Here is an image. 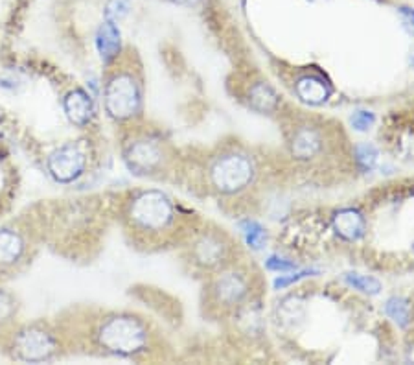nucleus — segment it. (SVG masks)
Segmentation results:
<instances>
[{"label": "nucleus", "mask_w": 414, "mask_h": 365, "mask_svg": "<svg viewBox=\"0 0 414 365\" xmlns=\"http://www.w3.org/2000/svg\"><path fill=\"white\" fill-rule=\"evenodd\" d=\"M96 50L105 65H113L122 52V33L110 21L100 24L96 32Z\"/></svg>", "instance_id": "nucleus-14"}, {"label": "nucleus", "mask_w": 414, "mask_h": 365, "mask_svg": "<svg viewBox=\"0 0 414 365\" xmlns=\"http://www.w3.org/2000/svg\"><path fill=\"white\" fill-rule=\"evenodd\" d=\"M377 157H379V153H377L374 144L363 142L355 146V162H357V167L363 172L372 170L376 167Z\"/></svg>", "instance_id": "nucleus-20"}, {"label": "nucleus", "mask_w": 414, "mask_h": 365, "mask_svg": "<svg viewBox=\"0 0 414 365\" xmlns=\"http://www.w3.org/2000/svg\"><path fill=\"white\" fill-rule=\"evenodd\" d=\"M294 93L308 106H321V103L328 102V98L331 96V87L321 76L306 74L297 79Z\"/></svg>", "instance_id": "nucleus-13"}, {"label": "nucleus", "mask_w": 414, "mask_h": 365, "mask_svg": "<svg viewBox=\"0 0 414 365\" xmlns=\"http://www.w3.org/2000/svg\"><path fill=\"white\" fill-rule=\"evenodd\" d=\"M265 266H267V269H271V271H280V273L294 271V269L299 268V266H297L293 260L280 259V257H269V260H267Z\"/></svg>", "instance_id": "nucleus-24"}, {"label": "nucleus", "mask_w": 414, "mask_h": 365, "mask_svg": "<svg viewBox=\"0 0 414 365\" xmlns=\"http://www.w3.org/2000/svg\"><path fill=\"white\" fill-rule=\"evenodd\" d=\"M400 15H401V21H403L405 30H407V32H409L410 35H414V10H413V8L401 6Z\"/></svg>", "instance_id": "nucleus-26"}, {"label": "nucleus", "mask_w": 414, "mask_h": 365, "mask_svg": "<svg viewBox=\"0 0 414 365\" xmlns=\"http://www.w3.org/2000/svg\"><path fill=\"white\" fill-rule=\"evenodd\" d=\"M177 207L173 199L161 190H144L129 199L124 210L127 231L137 240H161L177 225Z\"/></svg>", "instance_id": "nucleus-1"}, {"label": "nucleus", "mask_w": 414, "mask_h": 365, "mask_svg": "<svg viewBox=\"0 0 414 365\" xmlns=\"http://www.w3.org/2000/svg\"><path fill=\"white\" fill-rule=\"evenodd\" d=\"M122 155L127 170L138 177L162 176L170 162L168 144L153 133H138L125 140Z\"/></svg>", "instance_id": "nucleus-5"}, {"label": "nucleus", "mask_w": 414, "mask_h": 365, "mask_svg": "<svg viewBox=\"0 0 414 365\" xmlns=\"http://www.w3.org/2000/svg\"><path fill=\"white\" fill-rule=\"evenodd\" d=\"M208 183L223 196L243 192L256 179V162L245 152L229 150L212 159L208 167Z\"/></svg>", "instance_id": "nucleus-3"}, {"label": "nucleus", "mask_w": 414, "mask_h": 365, "mask_svg": "<svg viewBox=\"0 0 414 365\" xmlns=\"http://www.w3.org/2000/svg\"><path fill=\"white\" fill-rule=\"evenodd\" d=\"M239 229H241L245 240L253 249H262L267 240V232L260 223L254 222V220H245V222H241Z\"/></svg>", "instance_id": "nucleus-19"}, {"label": "nucleus", "mask_w": 414, "mask_h": 365, "mask_svg": "<svg viewBox=\"0 0 414 365\" xmlns=\"http://www.w3.org/2000/svg\"><path fill=\"white\" fill-rule=\"evenodd\" d=\"M311 269H306V271H299V273H291V275H280V277L276 279L275 281V288H285L289 286V284H293V282L300 281V279L308 277V275H311Z\"/></svg>", "instance_id": "nucleus-25"}, {"label": "nucleus", "mask_w": 414, "mask_h": 365, "mask_svg": "<svg viewBox=\"0 0 414 365\" xmlns=\"http://www.w3.org/2000/svg\"><path fill=\"white\" fill-rule=\"evenodd\" d=\"M251 293H253V273L236 264L212 273L207 288L210 306L223 312L245 305L251 299Z\"/></svg>", "instance_id": "nucleus-6"}, {"label": "nucleus", "mask_w": 414, "mask_h": 365, "mask_svg": "<svg viewBox=\"0 0 414 365\" xmlns=\"http://www.w3.org/2000/svg\"><path fill=\"white\" fill-rule=\"evenodd\" d=\"M333 231L343 238V240L355 242L363 238L367 232V222L361 216V213L354 208H343L333 216Z\"/></svg>", "instance_id": "nucleus-15"}, {"label": "nucleus", "mask_w": 414, "mask_h": 365, "mask_svg": "<svg viewBox=\"0 0 414 365\" xmlns=\"http://www.w3.org/2000/svg\"><path fill=\"white\" fill-rule=\"evenodd\" d=\"M88 157L85 150L79 144H63L57 150L48 155L46 159V170L52 176L55 183L61 185H70L74 181H78L79 177L87 170Z\"/></svg>", "instance_id": "nucleus-10"}, {"label": "nucleus", "mask_w": 414, "mask_h": 365, "mask_svg": "<svg viewBox=\"0 0 414 365\" xmlns=\"http://www.w3.org/2000/svg\"><path fill=\"white\" fill-rule=\"evenodd\" d=\"M175 4H180V6H197L201 0H173Z\"/></svg>", "instance_id": "nucleus-27"}, {"label": "nucleus", "mask_w": 414, "mask_h": 365, "mask_svg": "<svg viewBox=\"0 0 414 365\" xmlns=\"http://www.w3.org/2000/svg\"><path fill=\"white\" fill-rule=\"evenodd\" d=\"M107 115L116 122H129L142 113V84L131 69H116L103 87Z\"/></svg>", "instance_id": "nucleus-4"}, {"label": "nucleus", "mask_w": 414, "mask_h": 365, "mask_svg": "<svg viewBox=\"0 0 414 365\" xmlns=\"http://www.w3.org/2000/svg\"><path fill=\"white\" fill-rule=\"evenodd\" d=\"M17 315V301L9 291L0 288V328H6L13 323Z\"/></svg>", "instance_id": "nucleus-21"}, {"label": "nucleus", "mask_w": 414, "mask_h": 365, "mask_svg": "<svg viewBox=\"0 0 414 365\" xmlns=\"http://www.w3.org/2000/svg\"><path fill=\"white\" fill-rule=\"evenodd\" d=\"M278 96L271 87L263 82H258L248 89V106L258 113H272L278 107Z\"/></svg>", "instance_id": "nucleus-16"}, {"label": "nucleus", "mask_w": 414, "mask_h": 365, "mask_svg": "<svg viewBox=\"0 0 414 365\" xmlns=\"http://www.w3.org/2000/svg\"><path fill=\"white\" fill-rule=\"evenodd\" d=\"M9 351L17 360L39 364V361L52 360L59 352V339L48 327L28 325L11 334Z\"/></svg>", "instance_id": "nucleus-8"}, {"label": "nucleus", "mask_w": 414, "mask_h": 365, "mask_svg": "<svg viewBox=\"0 0 414 365\" xmlns=\"http://www.w3.org/2000/svg\"><path fill=\"white\" fill-rule=\"evenodd\" d=\"M190 260L202 271L216 273L236 264V245L223 231H201L190 242Z\"/></svg>", "instance_id": "nucleus-7"}, {"label": "nucleus", "mask_w": 414, "mask_h": 365, "mask_svg": "<svg viewBox=\"0 0 414 365\" xmlns=\"http://www.w3.org/2000/svg\"><path fill=\"white\" fill-rule=\"evenodd\" d=\"M376 122V116L372 111H364V109H359L354 115L350 116V124L355 131H368Z\"/></svg>", "instance_id": "nucleus-23"}, {"label": "nucleus", "mask_w": 414, "mask_h": 365, "mask_svg": "<svg viewBox=\"0 0 414 365\" xmlns=\"http://www.w3.org/2000/svg\"><path fill=\"white\" fill-rule=\"evenodd\" d=\"M409 358H410V360L414 361V347H413V349H410V354H409Z\"/></svg>", "instance_id": "nucleus-28"}, {"label": "nucleus", "mask_w": 414, "mask_h": 365, "mask_svg": "<svg viewBox=\"0 0 414 365\" xmlns=\"http://www.w3.org/2000/svg\"><path fill=\"white\" fill-rule=\"evenodd\" d=\"M131 10V0H109L105 6V21L110 23H120L125 19Z\"/></svg>", "instance_id": "nucleus-22"}, {"label": "nucleus", "mask_w": 414, "mask_h": 365, "mask_svg": "<svg viewBox=\"0 0 414 365\" xmlns=\"http://www.w3.org/2000/svg\"><path fill=\"white\" fill-rule=\"evenodd\" d=\"M26 254V240L15 229H0V269L15 268Z\"/></svg>", "instance_id": "nucleus-12"}, {"label": "nucleus", "mask_w": 414, "mask_h": 365, "mask_svg": "<svg viewBox=\"0 0 414 365\" xmlns=\"http://www.w3.org/2000/svg\"><path fill=\"white\" fill-rule=\"evenodd\" d=\"M94 343L107 354L133 358L146 352L149 328L146 321L133 314H109L94 328Z\"/></svg>", "instance_id": "nucleus-2"}, {"label": "nucleus", "mask_w": 414, "mask_h": 365, "mask_svg": "<svg viewBox=\"0 0 414 365\" xmlns=\"http://www.w3.org/2000/svg\"><path fill=\"white\" fill-rule=\"evenodd\" d=\"M385 314L401 328L409 327V323L413 321V312H410L409 301L403 299V297H391V299L386 301Z\"/></svg>", "instance_id": "nucleus-17"}, {"label": "nucleus", "mask_w": 414, "mask_h": 365, "mask_svg": "<svg viewBox=\"0 0 414 365\" xmlns=\"http://www.w3.org/2000/svg\"><path fill=\"white\" fill-rule=\"evenodd\" d=\"M63 111L70 122L78 128H85L94 116L92 96L83 89H72L63 98Z\"/></svg>", "instance_id": "nucleus-11"}, {"label": "nucleus", "mask_w": 414, "mask_h": 365, "mask_svg": "<svg viewBox=\"0 0 414 365\" xmlns=\"http://www.w3.org/2000/svg\"><path fill=\"white\" fill-rule=\"evenodd\" d=\"M287 146L297 161H315L322 157L328 148V135L324 125L315 122H297L287 133Z\"/></svg>", "instance_id": "nucleus-9"}, {"label": "nucleus", "mask_w": 414, "mask_h": 365, "mask_svg": "<svg viewBox=\"0 0 414 365\" xmlns=\"http://www.w3.org/2000/svg\"><path fill=\"white\" fill-rule=\"evenodd\" d=\"M345 281L348 282L350 288L367 293V296H377L381 291V282L374 277H368V275H361V273H348Z\"/></svg>", "instance_id": "nucleus-18"}]
</instances>
